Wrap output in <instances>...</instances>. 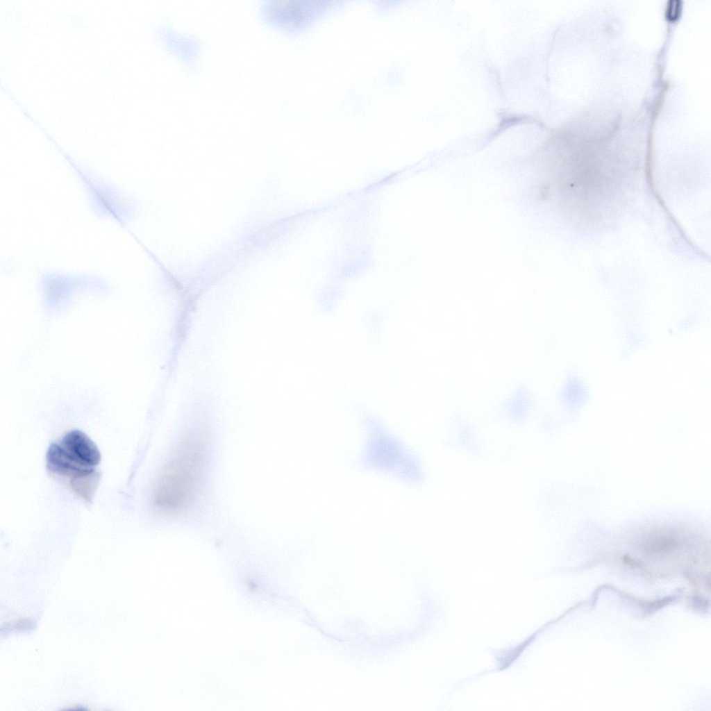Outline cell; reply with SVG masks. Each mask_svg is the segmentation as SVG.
Returning a JSON list of instances; mask_svg holds the SVG:
<instances>
[{"label":"cell","instance_id":"obj_1","mask_svg":"<svg viewBox=\"0 0 711 711\" xmlns=\"http://www.w3.org/2000/svg\"><path fill=\"white\" fill-rule=\"evenodd\" d=\"M46 460L49 472L65 480L77 496L92 501L100 478L101 453L87 435L79 430L66 433L49 447Z\"/></svg>","mask_w":711,"mask_h":711},{"label":"cell","instance_id":"obj_2","mask_svg":"<svg viewBox=\"0 0 711 711\" xmlns=\"http://www.w3.org/2000/svg\"><path fill=\"white\" fill-rule=\"evenodd\" d=\"M197 446H184L171 462L160 480L156 503L170 512L184 509L198 491L204 456Z\"/></svg>","mask_w":711,"mask_h":711}]
</instances>
